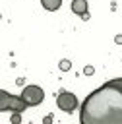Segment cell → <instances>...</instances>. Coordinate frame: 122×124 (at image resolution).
<instances>
[{
	"instance_id": "ba28073f",
	"label": "cell",
	"mask_w": 122,
	"mask_h": 124,
	"mask_svg": "<svg viewBox=\"0 0 122 124\" xmlns=\"http://www.w3.org/2000/svg\"><path fill=\"white\" fill-rule=\"evenodd\" d=\"M60 68H62V70H68V68H70V62H68V60H62Z\"/></svg>"
},
{
	"instance_id": "3957f363",
	"label": "cell",
	"mask_w": 122,
	"mask_h": 124,
	"mask_svg": "<svg viewBox=\"0 0 122 124\" xmlns=\"http://www.w3.org/2000/svg\"><path fill=\"white\" fill-rule=\"evenodd\" d=\"M21 97H23V101L27 103V107H37V105L43 103L45 91H43V87H39V85H27V87H23Z\"/></svg>"
},
{
	"instance_id": "5b68a950",
	"label": "cell",
	"mask_w": 122,
	"mask_h": 124,
	"mask_svg": "<svg viewBox=\"0 0 122 124\" xmlns=\"http://www.w3.org/2000/svg\"><path fill=\"white\" fill-rule=\"evenodd\" d=\"M87 0H72V12L81 16V17H87Z\"/></svg>"
},
{
	"instance_id": "6da1fadb",
	"label": "cell",
	"mask_w": 122,
	"mask_h": 124,
	"mask_svg": "<svg viewBox=\"0 0 122 124\" xmlns=\"http://www.w3.org/2000/svg\"><path fill=\"white\" fill-rule=\"evenodd\" d=\"M79 124H122V89L107 81L91 91L79 107Z\"/></svg>"
},
{
	"instance_id": "277c9868",
	"label": "cell",
	"mask_w": 122,
	"mask_h": 124,
	"mask_svg": "<svg viewBox=\"0 0 122 124\" xmlns=\"http://www.w3.org/2000/svg\"><path fill=\"white\" fill-rule=\"evenodd\" d=\"M56 105L64 112H74L77 108V97L74 93H70V91H60L56 95Z\"/></svg>"
},
{
	"instance_id": "8992f818",
	"label": "cell",
	"mask_w": 122,
	"mask_h": 124,
	"mask_svg": "<svg viewBox=\"0 0 122 124\" xmlns=\"http://www.w3.org/2000/svg\"><path fill=\"white\" fill-rule=\"evenodd\" d=\"M41 4H43V8H45V10L54 12V10H58V8L62 6V0H41Z\"/></svg>"
},
{
	"instance_id": "7a4b0ae2",
	"label": "cell",
	"mask_w": 122,
	"mask_h": 124,
	"mask_svg": "<svg viewBox=\"0 0 122 124\" xmlns=\"http://www.w3.org/2000/svg\"><path fill=\"white\" fill-rule=\"evenodd\" d=\"M25 108H27V103L23 101L21 95L15 97V95H10L6 89L0 91V110L2 112H8V110H12V112H23Z\"/></svg>"
},
{
	"instance_id": "52a82bcc",
	"label": "cell",
	"mask_w": 122,
	"mask_h": 124,
	"mask_svg": "<svg viewBox=\"0 0 122 124\" xmlns=\"http://www.w3.org/2000/svg\"><path fill=\"white\" fill-rule=\"evenodd\" d=\"M110 83L116 85L118 89H122V78H114V79H110Z\"/></svg>"
}]
</instances>
